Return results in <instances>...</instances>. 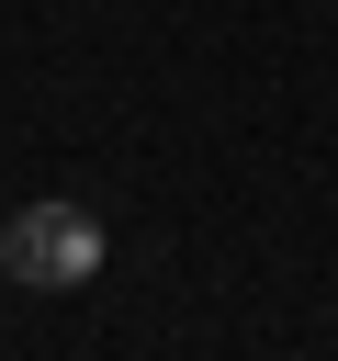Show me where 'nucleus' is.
<instances>
[{
	"instance_id": "1",
	"label": "nucleus",
	"mask_w": 338,
	"mask_h": 361,
	"mask_svg": "<svg viewBox=\"0 0 338 361\" xmlns=\"http://www.w3.org/2000/svg\"><path fill=\"white\" fill-rule=\"evenodd\" d=\"M0 271H11L23 293H79V282L101 271V226H90L79 203H23V214L0 226Z\"/></svg>"
}]
</instances>
